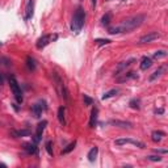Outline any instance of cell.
Instances as JSON below:
<instances>
[{"label":"cell","mask_w":168,"mask_h":168,"mask_svg":"<svg viewBox=\"0 0 168 168\" xmlns=\"http://www.w3.org/2000/svg\"><path fill=\"white\" fill-rule=\"evenodd\" d=\"M146 20V16L145 15H135L131 16V17L126 19V20L122 22L118 26H112L108 29L109 34H120V33H130L133 32L134 29L139 28L142 24Z\"/></svg>","instance_id":"cell-1"},{"label":"cell","mask_w":168,"mask_h":168,"mask_svg":"<svg viewBox=\"0 0 168 168\" xmlns=\"http://www.w3.org/2000/svg\"><path fill=\"white\" fill-rule=\"evenodd\" d=\"M84 22H85V11L82 7H78L75 11L74 16H72L71 21V30L74 33H79L83 29Z\"/></svg>","instance_id":"cell-2"},{"label":"cell","mask_w":168,"mask_h":168,"mask_svg":"<svg viewBox=\"0 0 168 168\" xmlns=\"http://www.w3.org/2000/svg\"><path fill=\"white\" fill-rule=\"evenodd\" d=\"M8 83H9L11 91H12V93H13V96H15L16 101H17L19 104H21V103L24 101V97H22V91H21L20 85H19L17 80H16V78L13 76V75H11V76L8 78Z\"/></svg>","instance_id":"cell-3"},{"label":"cell","mask_w":168,"mask_h":168,"mask_svg":"<svg viewBox=\"0 0 168 168\" xmlns=\"http://www.w3.org/2000/svg\"><path fill=\"white\" fill-rule=\"evenodd\" d=\"M53 79H54L55 87H57V91H58V93L61 95V97H63L66 101H68V91H67L66 85H64L63 80L61 79V76L57 72H53Z\"/></svg>","instance_id":"cell-4"},{"label":"cell","mask_w":168,"mask_h":168,"mask_svg":"<svg viewBox=\"0 0 168 168\" xmlns=\"http://www.w3.org/2000/svg\"><path fill=\"white\" fill-rule=\"evenodd\" d=\"M57 38H58L57 34H45L37 40V42H36V47H37L38 50H42V49H45L50 42L55 41Z\"/></svg>","instance_id":"cell-5"},{"label":"cell","mask_w":168,"mask_h":168,"mask_svg":"<svg viewBox=\"0 0 168 168\" xmlns=\"http://www.w3.org/2000/svg\"><path fill=\"white\" fill-rule=\"evenodd\" d=\"M46 109H47L46 103H45L43 100H41L40 103L32 105V114L36 117V118H40L42 116V110H46Z\"/></svg>","instance_id":"cell-6"},{"label":"cell","mask_w":168,"mask_h":168,"mask_svg":"<svg viewBox=\"0 0 168 168\" xmlns=\"http://www.w3.org/2000/svg\"><path fill=\"white\" fill-rule=\"evenodd\" d=\"M116 145L117 146H122V145H134V146L139 147V148H145V143L142 142H138V141H134L131 138H125V139H117L116 141Z\"/></svg>","instance_id":"cell-7"},{"label":"cell","mask_w":168,"mask_h":168,"mask_svg":"<svg viewBox=\"0 0 168 168\" xmlns=\"http://www.w3.org/2000/svg\"><path fill=\"white\" fill-rule=\"evenodd\" d=\"M46 125H47V121H46V120H43V121L40 122V124L37 125V129H36V134H34V139H33V142H34V143H38V142L41 141L42 133H43V130H45V127H46Z\"/></svg>","instance_id":"cell-8"},{"label":"cell","mask_w":168,"mask_h":168,"mask_svg":"<svg viewBox=\"0 0 168 168\" xmlns=\"http://www.w3.org/2000/svg\"><path fill=\"white\" fill-rule=\"evenodd\" d=\"M160 37V34L156 32H151V33H147V34L142 36L141 38H139V43H150V42L158 40V38Z\"/></svg>","instance_id":"cell-9"},{"label":"cell","mask_w":168,"mask_h":168,"mask_svg":"<svg viewBox=\"0 0 168 168\" xmlns=\"http://www.w3.org/2000/svg\"><path fill=\"white\" fill-rule=\"evenodd\" d=\"M34 0H28L26 7H25V20H30L34 15Z\"/></svg>","instance_id":"cell-10"},{"label":"cell","mask_w":168,"mask_h":168,"mask_svg":"<svg viewBox=\"0 0 168 168\" xmlns=\"http://www.w3.org/2000/svg\"><path fill=\"white\" fill-rule=\"evenodd\" d=\"M134 62H135V59H134V58H130V59L118 63V66H117V68H116V75H120L121 72H125V70L127 68V67H130Z\"/></svg>","instance_id":"cell-11"},{"label":"cell","mask_w":168,"mask_h":168,"mask_svg":"<svg viewBox=\"0 0 168 168\" xmlns=\"http://www.w3.org/2000/svg\"><path fill=\"white\" fill-rule=\"evenodd\" d=\"M122 75L121 78H117V82L118 83H124V82H127L130 79H138V75L133 71H129V72H125V74H120Z\"/></svg>","instance_id":"cell-12"},{"label":"cell","mask_w":168,"mask_h":168,"mask_svg":"<svg viewBox=\"0 0 168 168\" xmlns=\"http://www.w3.org/2000/svg\"><path fill=\"white\" fill-rule=\"evenodd\" d=\"M13 138H21V137H29L32 131L29 129H21V130H12L11 131Z\"/></svg>","instance_id":"cell-13"},{"label":"cell","mask_w":168,"mask_h":168,"mask_svg":"<svg viewBox=\"0 0 168 168\" xmlns=\"http://www.w3.org/2000/svg\"><path fill=\"white\" fill-rule=\"evenodd\" d=\"M109 124L113 125V126H118V127H122V129H131L133 127V124H131V122L120 121V120H112Z\"/></svg>","instance_id":"cell-14"},{"label":"cell","mask_w":168,"mask_h":168,"mask_svg":"<svg viewBox=\"0 0 168 168\" xmlns=\"http://www.w3.org/2000/svg\"><path fill=\"white\" fill-rule=\"evenodd\" d=\"M97 117H99V109L93 108L91 110V117H89V127H95V126H96Z\"/></svg>","instance_id":"cell-15"},{"label":"cell","mask_w":168,"mask_h":168,"mask_svg":"<svg viewBox=\"0 0 168 168\" xmlns=\"http://www.w3.org/2000/svg\"><path fill=\"white\" fill-rule=\"evenodd\" d=\"M166 70H167V66H166V64H164V66H160L158 70H156V71H154V74L151 75L150 78H148V80H150V82H154V80H155L156 78L162 76V75H163L164 72H166Z\"/></svg>","instance_id":"cell-16"},{"label":"cell","mask_w":168,"mask_h":168,"mask_svg":"<svg viewBox=\"0 0 168 168\" xmlns=\"http://www.w3.org/2000/svg\"><path fill=\"white\" fill-rule=\"evenodd\" d=\"M24 150L26 154L29 155H33V154H37V143H25L24 145Z\"/></svg>","instance_id":"cell-17"},{"label":"cell","mask_w":168,"mask_h":168,"mask_svg":"<svg viewBox=\"0 0 168 168\" xmlns=\"http://www.w3.org/2000/svg\"><path fill=\"white\" fill-rule=\"evenodd\" d=\"M152 66V61H151V58L148 57H143L141 61V70L142 71H146L147 68H150V67Z\"/></svg>","instance_id":"cell-18"},{"label":"cell","mask_w":168,"mask_h":168,"mask_svg":"<svg viewBox=\"0 0 168 168\" xmlns=\"http://www.w3.org/2000/svg\"><path fill=\"white\" fill-rule=\"evenodd\" d=\"M64 112H66V106H59V109H58V121H59V124L62 125V126L66 125Z\"/></svg>","instance_id":"cell-19"},{"label":"cell","mask_w":168,"mask_h":168,"mask_svg":"<svg viewBox=\"0 0 168 168\" xmlns=\"http://www.w3.org/2000/svg\"><path fill=\"white\" fill-rule=\"evenodd\" d=\"M97 154H99V148H97L96 146L95 147H92L91 150H89V152H88V155H87V158H88V160L91 162H95L96 160V156H97Z\"/></svg>","instance_id":"cell-20"},{"label":"cell","mask_w":168,"mask_h":168,"mask_svg":"<svg viewBox=\"0 0 168 168\" xmlns=\"http://www.w3.org/2000/svg\"><path fill=\"white\" fill-rule=\"evenodd\" d=\"M26 67L29 71H34L36 67H37V63H36V59L34 58H32L29 55V57H26Z\"/></svg>","instance_id":"cell-21"},{"label":"cell","mask_w":168,"mask_h":168,"mask_svg":"<svg viewBox=\"0 0 168 168\" xmlns=\"http://www.w3.org/2000/svg\"><path fill=\"white\" fill-rule=\"evenodd\" d=\"M163 137H166V133H163V131H154L152 135H151V139L154 142H160Z\"/></svg>","instance_id":"cell-22"},{"label":"cell","mask_w":168,"mask_h":168,"mask_svg":"<svg viewBox=\"0 0 168 168\" xmlns=\"http://www.w3.org/2000/svg\"><path fill=\"white\" fill-rule=\"evenodd\" d=\"M75 146H76V141H74V142H71L70 145H67L66 147L62 150V155H66V154H68V152H71L72 150L75 148Z\"/></svg>","instance_id":"cell-23"},{"label":"cell","mask_w":168,"mask_h":168,"mask_svg":"<svg viewBox=\"0 0 168 168\" xmlns=\"http://www.w3.org/2000/svg\"><path fill=\"white\" fill-rule=\"evenodd\" d=\"M129 105H130V108L131 109H141V100L139 99H133V100H130V103H129Z\"/></svg>","instance_id":"cell-24"},{"label":"cell","mask_w":168,"mask_h":168,"mask_svg":"<svg viewBox=\"0 0 168 168\" xmlns=\"http://www.w3.org/2000/svg\"><path fill=\"white\" fill-rule=\"evenodd\" d=\"M117 93H118V89H110V91H108V92H106V93H104V95H103V97H101V99H103V100L110 99V97L116 96Z\"/></svg>","instance_id":"cell-25"},{"label":"cell","mask_w":168,"mask_h":168,"mask_svg":"<svg viewBox=\"0 0 168 168\" xmlns=\"http://www.w3.org/2000/svg\"><path fill=\"white\" fill-rule=\"evenodd\" d=\"M167 57V51L166 50H158L156 53H154V58L155 59H162V58Z\"/></svg>","instance_id":"cell-26"},{"label":"cell","mask_w":168,"mask_h":168,"mask_svg":"<svg viewBox=\"0 0 168 168\" xmlns=\"http://www.w3.org/2000/svg\"><path fill=\"white\" fill-rule=\"evenodd\" d=\"M110 19H112V15L110 13H106L101 17V24L105 25V26H109V24H110Z\"/></svg>","instance_id":"cell-27"},{"label":"cell","mask_w":168,"mask_h":168,"mask_svg":"<svg viewBox=\"0 0 168 168\" xmlns=\"http://www.w3.org/2000/svg\"><path fill=\"white\" fill-rule=\"evenodd\" d=\"M96 45H99V46H103V45H109L110 43V40H108V38H96V40L93 41Z\"/></svg>","instance_id":"cell-28"},{"label":"cell","mask_w":168,"mask_h":168,"mask_svg":"<svg viewBox=\"0 0 168 168\" xmlns=\"http://www.w3.org/2000/svg\"><path fill=\"white\" fill-rule=\"evenodd\" d=\"M53 143H51V141H47L46 142V143H45V148H46V151H47V154H49V155L50 156H53V154H54V152H53Z\"/></svg>","instance_id":"cell-29"},{"label":"cell","mask_w":168,"mask_h":168,"mask_svg":"<svg viewBox=\"0 0 168 168\" xmlns=\"http://www.w3.org/2000/svg\"><path fill=\"white\" fill-rule=\"evenodd\" d=\"M83 100H84V104L85 105H92L93 104V100H92L88 95H83Z\"/></svg>","instance_id":"cell-30"},{"label":"cell","mask_w":168,"mask_h":168,"mask_svg":"<svg viewBox=\"0 0 168 168\" xmlns=\"http://www.w3.org/2000/svg\"><path fill=\"white\" fill-rule=\"evenodd\" d=\"M147 159L151 162H162V158L159 155H150V156H147Z\"/></svg>","instance_id":"cell-31"},{"label":"cell","mask_w":168,"mask_h":168,"mask_svg":"<svg viewBox=\"0 0 168 168\" xmlns=\"http://www.w3.org/2000/svg\"><path fill=\"white\" fill-rule=\"evenodd\" d=\"M155 113H156V114H163V113H164V109H163V108H160V109H156V110H155Z\"/></svg>","instance_id":"cell-32"},{"label":"cell","mask_w":168,"mask_h":168,"mask_svg":"<svg viewBox=\"0 0 168 168\" xmlns=\"http://www.w3.org/2000/svg\"><path fill=\"white\" fill-rule=\"evenodd\" d=\"M155 152L156 154H167L168 151L167 150H155Z\"/></svg>","instance_id":"cell-33"},{"label":"cell","mask_w":168,"mask_h":168,"mask_svg":"<svg viewBox=\"0 0 168 168\" xmlns=\"http://www.w3.org/2000/svg\"><path fill=\"white\" fill-rule=\"evenodd\" d=\"M3 83H4V78H3V74L0 72V85H1Z\"/></svg>","instance_id":"cell-34"},{"label":"cell","mask_w":168,"mask_h":168,"mask_svg":"<svg viewBox=\"0 0 168 168\" xmlns=\"http://www.w3.org/2000/svg\"><path fill=\"white\" fill-rule=\"evenodd\" d=\"M96 5H97V0H92V7L96 8Z\"/></svg>","instance_id":"cell-35"}]
</instances>
